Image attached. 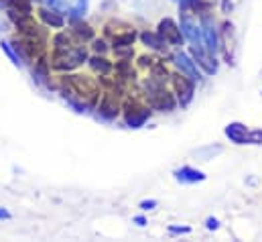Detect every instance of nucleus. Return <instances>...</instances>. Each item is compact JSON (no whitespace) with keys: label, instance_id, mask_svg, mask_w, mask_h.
<instances>
[{"label":"nucleus","instance_id":"nucleus-1","mask_svg":"<svg viewBox=\"0 0 262 242\" xmlns=\"http://www.w3.org/2000/svg\"><path fill=\"white\" fill-rule=\"evenodd\" d=\"M63 86H66L71 96L69 98H73V96H77V98H81V102H85L88 106H92L94 102H96V98H98V86L92 82V79H88V77H83V75H69L63 79Z\"/></svg>","mask_w":262,"mask_h":242},{"label":"nucleus","instance_id":"nucleus-2","mask_svg":"<svg viewBox=\"0 0 262 242\" xmlns=\"http://www.w3.org/2000/svg\"><path fill=\"white\" fill-rule=\"evenodd\" d=\"M88 57V53H85V49L83 47H79V49H67V51H55V57H53V67L55 69H59V71H69V69H73V67H77L81 61H85Z\"/></svg>","mask_w":262,"mask_h":242},{"label":"nucleus","instance_id":"nucleus-3","mask_svg":"<svg viewBox=\"0 0 262 242\" xmlns=\"http://www.w3.org/2000/svg\"><path fill=\"white\" fill-rule=\"evenodd\" d=\"M124 114H126V124L130 126V128H140L144 122L148 120V116H150V110L148 108H142L138 102H126L124 104Z\"/></svg>","mask_w":262,"mask_h":242},{"label":"nucleus","instance_id":"nucleus-4","mask_svg":"<svg viewBox=\"0 0 262 242\" xmlns=\"http://www.w3.org/2000/svg\"><path fill=\"white\" fill-rule=\"evenodd\" d=\"M181 33L193 43V45H201L203 47V37H201V27H197V23L189 16V10L181 8Z\"/></svg>","mask_w":262,"mask_h":242},{"label":"nucleus","instance_id":"nucleus-5","mask_svg":"<svg viewBox=\"0 0 262 242\" xmlns=\"http://www.w3.org/2000/svg\"><path fill=\"white\" fill-rule=\"evenodd\" d=\"M159 35L165 43H171V45H181V41H183L181 27H177L171 18H163L159 23Z\"/></svg>","mask_w":262,"mask_h":242},{"label":"nucleus","instance_id":"nucleus-6","mask_svg":"<svg viewBox=\"0 0 262 242\" xmlns=\"http://www.w3.org/2000/svg\"><path fill=\"white\" fill-rule=\"evenodd\" d=\"M173 84H175V90H177V96H179V102L181 106H187L191 100H193V79H189L187 75H173Z\"/></svg>","mask_w":262,"mask_h":242},{"label":"nucleus","instance_id":"nucleus-7","mask_svg":"<svg viewBox=\"0 0 262 242\" xmlns=\"http://www.w3.org/2000/svg\"><path fill=\"white\" fill-rule=\"evenodd\" d=\"M201 37H203V45H205L207 53L213 55V53L217 51L220 41H217V33H215V27H213V23H211L209 16H203V23H201Z\"/></svg>","mask_w":262,"mask_h":242},{"label":"nucleus","instance_id":"nucleus-8","mask_svg":"<svg viewBox=\"0 0 262 242\" xmlns=\"http://www.w3.org/2000/svg\"><path fill=\"white\" fill-rule=\"evenodd\" d=\"M150 104H152V108H157V110L171 112V110L175 108V98H173L167 90L157 88L155 92H150Z\"/></svg>","mask_w":262,"mask_h":242},{"label":"nucleus","instance_id":"nucleus-9","mask_svg":"<svg viewBox=\"0 0 262 242\" xmlns=\"http://www.w3.org/2000/svg\"><path fill=\"white\" fill-rule=\"evenodd\" d=\"M175 65H177L179 71H181L183 75H187L189 79H193V82H199V79H201L195 59H191L189 55H185V53H177V55H175Z\"/></svg>","mask_w":262,"mask_h":242},{"label":"nucleus","instance_id":"nucleus-10","mask_svg":"<svg viewBox=\"0 0 262 242\" xmlns=\"http://www.w3.org/2000/svg\"><path fill=\"white\" fill-rule=\"evenodd\" d=\"M248 128L244 126V124H240V122H232V124H228L226 126V136L232 140V143H236V145H244V143H248Z\"/></svg>","mask_w":262,"mask_h":242},{"label":"nucleus","instance_id":"nucleus-11","mask_svg":"<svg viewBox=\"0 0 262 242\" xmlns=\"http://www.w3.org/2000/svg\"><path fill=\"white\" fill-rule=\"evenodd\" d=\"M118 110H120V106L116 102V96L114 94H104V98L100 102V114L104 118H116Z\"/></svg>","mask_w":262,"mask_h":242},{"label":"nucleus","instance_id":"nucleus-12","mask_svg":"<svg viewBox=\"0 0 262 242\" xmlns=\"http://www.w3.org/2000/svg\"><path fill=\"white\" fill-rule=\"evenodd\" d=\"M191 53H193V59L195 63H199L207 73H215V69H217V65H215V61H211V57L203 51V47L201 45H193V49H191Z\"/></svg>","mask_w":262,"mask_h":242},{"label":"nucleus","instance_id":"nucleus-13","mask_svg":"<svg viewBox=\"0 0 262 242\" xmlns=\"http://www.w3.org/2000/svg\"><path fill=\"white\" fill-rule=\"evenodd\" d=\"M175 179L181 183H197V182H203L205 175L201 171H197L193 167H181L175 171Z\"/></svg>","mask_w":262,"mask_h":242},{"label":"nucleus","instance_id":"nucleus-14","mask_svg":"<svg viewBox=\"0 0 262 242\" xmlns=\"http://www.w3.org/2000/svg\"><path fill=\"white\" fill-rule=\"evenodd\" d=\"M39 14H41V18H43V23L45 25H49V27H55V29H61L63 25H66V18L53 8V10H47V8H41L39 10Z\"/></svg>","mask_w":262,"mask_h":242},{"label":"nucleus","instance_id":"nucleus-15","mask_svg":"<svg viewBox=\"0 0 262 242\" xmlns=\"http://www.w3.org/2000/svg\"><path fill=\"white\" fill-rule=\"evenodd\" d=\"M67 6H69V14L73 18H79L88 12V0H69Z\"/></svg>","mask_w":262,"mask_h":242},{"label":"nucleus","instance_id":"nucleus-16","mask_svg":"<svg viewBox=\"0 0 262 242\" xmlns=\"http://www.w3.org/2000/svg\"><path fill=\"white\" fill-rule=\"evenodd\" d=\"M90 67H92L96 73H100V75H106V73H110V69H112L110 61L104 59V57H94V59H90Z\"/></svg>","mask_w":262,"mask_h":242},{"label":"nucleus","instance_id":"nucleus-17","mask_svg":"<svg viewBox=\"0 0 262 242\" xmlns=\"http://www.w3.org/2000/svg\"><path fill=\"white\" fill-rule=\"evenodd\" d=\"M134 39H136V33L134 31H126V33H120V35H116L114 37V47H128L134 43Z\"/></svg>","mask_w":262,"mask_h":242},{"label":"nucleus","instance_id":"nucleus-18","mask_svg":"<svg viewBox=\"0 0 262 242\" xmlns=\"http://www.w3.org/2000/svg\"><path fill=\"white\" fill-rule=\"evenodd\" d=\"M140 37H142V41H144L148 47H152V49H161V47L165 45V41L161 39L159 33H157V35H152V33H142Z\"/></svg>","mask_w":262,"mask_h":242},{"label":"nucleus","instance_id":"nucleus-19","mask_svg":"<svg viewBox=\"0 0 262 242\" xmlns=\"http://www.w3.org/2000/svg\"><path fill=\"white\" fill-rule=\"evenodd\" d=\"M10 10L23 12V14H31V2L29 0H8Z\"/></svg>","mask_w":262,"mask_h":242},{"label":"nucleus","instance_id":"nucleus-20","mask_svg":"<svg viewBox=\"0 0 262 242\" xmlns=\"http://www.w3.org/2000/svg\"><path fill=\"white\" fill-rule=\"evenodd\" d=\"M0 47H2V51H4V53L10 57V61H12L16 67H20V65H23V59H20V57L14 53V49H12V47H10L6 41H0Z\"/></svg>","mask_w":262,"mask_h":242},{"label":"nucleus","instance_id":"nucleus-21","mask_svg":"<svg viewBox=\"0 0 262 242\" xmlns=\"http://www.w3.org/2000/svg\"><path fill=\"white\" fill-rule=\"evenodd\" d=\"M53 43H55V51H57V53H59V51H67V49H71V45H69V37H67L66 33L57 35V37L53 39Z\"/></svg>","mask_w":262,"mask_h":242},{"label":"nucleus","instance_id":"nucleus-22","mask_svg":"<svg viewBox=\"0 0 262 242\" xmlns=\"http://www.w3.org/2000/svg\"><path fill=\"white\" fill-rule=\"evenodd\" d=\"M75 35L79 37V39H83V41H90L92 37H94V31L88 27V25H75Z\"/></svg>","mask_w":262,"mask_h":242},{"label":"nucleus","instance_id":"nucleus-23","mask_svg":"<svg viewBox=\"0 0 262 242\" xmlns=\"http://www.w3.org/2000/svg\"><path fill=\"white\" fill-rule=\"evenodd\" d=\"M152 77H155L157 82L167 79V69H165V65H163V63H157V65H155V69H152Z\"/></svg>","mask_w":262,"mask_h":242},{"label":"nucleus","instance_id":"nucleus-24","mask_svg":"<svg viewBox=\"0 0 262 242\" xmlns=\"http://www.w3.org/2000/svg\"><path fill=\"white\" fill-rule=\"evenodd\" d=\"M248 143H252V145H262V130H252V132L248 134Z\"/></svg>","mask_w":262,"mask_h":242},{"label":"nucleus","instance_id":"nucleus-25","mask_svg":"<svg viewBox=\"0 0 262 242\" xmlns=\"http://www.w3.org/2000/svg\"><path fill=\"white\" fill-rule=\"evenodd\" d=\"M114 53H116V55H120V57H130L132 45H128V47H114Z\"/></svg>","mask_w":262,"mask_h":242},{"label":"nucleus","instance_id":"nucleus-26","mask_svg":"<svg viewBox=\"0 0 262 242\" xmlns=\"http://www.w3.org/2000/svg\"><path fill=\"white\" fill-rule=\"evenodd\" d=\"M47 4L51 8H55V10H61V8H66L67 0H47Z\"/></svg>","mask_w":262,"mask_h":242},{"label":"nucleus","instance_id":"nucleus-27","mask_svg":"<svg viewBox=\"0 0 262 242\" xmlns=\"http://www.w3.org/2000/svg\"><path fill=\"white\" fill-rule=\"evenodd\" d=\"M94 51L96 53H104L106 51V43L104 41H94Z\"/></svg>","mask_w":262,"mask_h":242},{"label":"nucleus","instance_id":"nucleus-28","mask_svg":"<svg viewBox=\"0 0 262 242\" xmlns=\"http://www.w3.org/2000/svg\"><path fill=\"white\" fill-rule=\"evenodd\" d=\"M157 206L155 199H148V201H140V210H152Z\"/></svg>","mask_w":262,"mask_h":242},{"label":"nucleus","instance_id":"nucleus-29","mask_svg":"<svg viewBox=\"0 0 262 242\" xmlns=\"http://www.w3.org/2000/svg\"><path fill=\"white\" fill-rule=\"evenodd\" d=\"M207 228H209V230H215V228H217V220L209 218V220H207Z\"/></svg>","mask_w":262,"mask_h":242},{"label":"nucleus","instance_id":"nucleus-30","mask_svg":"<svg viewBox=\"0 0 262 242\" xmlns=\"http://www.w3.org/2000/svg\"><path fill=\"white\" fill-rule=\"evenodd\" d=\"M169 230H171L173 234H175V232H189V228H187V226H183V228H177V226H171Z\"/></svg>","mask_w":262,"mask_h":242},{"label":"nucleus","instance_id":"nucleus-31","mask_svg":"<svg viewBox=\"0 0 262 242\" xmlns=\"http://www.w3.org/2000/svg\"><path fill=\"white\" fill-rule=\"evenodd\" d=\"M10 218V212H6V210H0V220H8Z\"/></svg>","mask_w":262,"mask_h":242},{"label":"nucleus","instance_id":"nucleus-32","mask_svg":"<svg viewBox=\"0 0 262 242\" xmlns=\"http://www.w3.org/2000/svg\"><path fill=\"white\" fill-rule=\"evenodd\" d=\"M134 222H136L138 226H144V224H146V220H144V218H140V216H136V218H134Z\"/></svg>","mask_w":262,"mask_h":242},{"label":"nucleus","instance_id":"nucleus-33","mask_svg":"<svg viewBox=\"0 0 262 242\" xmlns=\"http://www.w3.org/2000/svg\"><path fill=\"white\" fill-rule=\"evenodd\" d=\"M177 2H187V0H177Z\"/></svg>","mask_w":262,"mask_h":242}]
</instances>
